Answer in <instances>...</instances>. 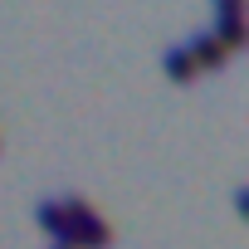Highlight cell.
<instances>
[{
    "instance_id": "3",
    "label": "cell",
    "mask_w": 249,
    "mask_h": 249,
    "mask_svg": "<svg viewBox=\"0 0 249 249\" xmlns=\"http://www.w3.org/2000/svg\"><path fill=\"white\" fill-rule=\"evenodd\" d=\"M35 220H39V230H49L54 239H64V234H69V215H64V205H59V200H39Z\"/></svg>"
},
{
    "instance_id": "4",
    "label": "cell",
    "mask_w": 249,
    "mask_h": 249,
    "mask_svg": "<svg viewBox=\"0 0 249 249\" xmlns=\"http://www.w3.org/2000/svg\"><path fill=\"white\" fill-rule=\"evenodd\" d=\"M54 249H64V244H54Z\"/></svg>"
},
{
    "instance_id": "2",
    "label": "cell",
    "mask_w": 249,
    "mask_h": 249,
    "mask_svg": "<svg viewBox=\"0 0 249 249\" xmlns=\"http://www.w3.org/2000/svg\"><path fill=\"white\" fill-rule=\"evenodd\" d=\"M161 69H166V78H176V83H191V78H196V64H191L186 44L166 49V54H161Z\"/></svg>"
},
{
    "instance_id": "1",
    "label": "cell",
    "mask_w": 249,
    "mask_h": 249,
    "mask_svg": "<svg viewBox=\"0 0 249 249\" xmlns=\"http://www.w3.org/2000/svg\"><path fill=\"white\" fill-rule=\"evenodd\" d=\"M186 54H191L196 73H200V69H220V64L230 59V49H225V44L215 39V30H200V35H196V39L186 44Z\"/></svg>"
}]
</instances>
